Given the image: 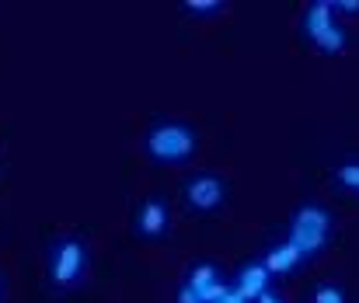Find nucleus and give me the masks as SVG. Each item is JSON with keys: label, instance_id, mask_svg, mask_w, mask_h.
I'll return each mask as SVG.
<instances>
[{"label": "nucleus", "instance_id": "1", "mask_svg": "<svg viewBox=\"0 0 359 303\" xmlns=\"http://www.w3.org/2000/svg\"><path fill=\"white\" fill-rule=\"evenodd\" d=\"M91 248L81 234H60L46 251V286L53 293H70L88 279Z\"/></svg>", "mask_w": 359, "mask_h": 303}, {"label": "nucleus", "instance_id": "2", "mask_svg": "<svg viewBox=\"0 0 359 303\" xmlns=\"http://www.w3.org/2000/svg\"><path fill=\"white\" fill-rule=\"evenodd\" d=\"M143 150L154 164H168V168H178V164H189L199 150V133L196 126L182 122V119H161L147 129L143 136Z\"/></svg>", "mask_w": 359, "mask_h": 303}, {"label": "nucleus", "instance_id": "3", "mask_svg": "<svg viewBox=\"0 0 359 303\" xmlns=\"http://www.w3.org/2000/svg\"><path fill=\"white\" fill-rule=\"evenodd\" d=\"M332 230H335V223H332L328 206L311 199L293 209V220L286 227V244H293L300 251V258L311 262L332 244Z\"/></svg>", "mask_w": 359, "mask_h": 303}, {"label": "nucleus", "instance_id": "4", "mask_svg": "<svg viewBox=\"0 0 359 303\" xmlns=\"http://www.w3.org/2000/svg\"><path fill=\"white\" fill-rule=\"evenodd\" d=\"M300 35L321 53V56H342L349 49V32L342 28L332 0H314L300 14Z\"/></svg>", "mask_w": 359, "mask_h": 303}, {"label": "nucleus", "instance_id": "5", "mask_svg": "<svg viewBox=\"0 0 359 303\" xmlns=\"http://www.w3.org/2000/svg\"><path fill=\"white\" fill-rule=\"evenodd\" d=\"M182 199L196 213H213V209H220L227 202V182L220 175H213V171H199V175L185 178Z\"/></svg>", "mask_w": 359, "mask_h": 303}, {"label": "nucleus", "instance_id": "6", "mask_svg": "<svg viewBox=\"0 0 359 303\" xmlns=\"http://www.w3.org/2000/svg\"><path fill=\"white\" fill-rule=\"evenodd\" d=\"M133 230L143 241H161L171 230V206H168V199L150 196V199L140 202V209L133 213Z\"/></svg>", "mask_w": 359, "mask_h": 303}, {"label": "nucleus", "instance_id": "7", "mask_svg": "<svg viewBox=\"0 0 359 303\" xmlns=\"http://www.w3.org/2000/svg\"><path fill=\"white\" fill-rule=\"evenodd\" d=\"M185 286L203 303H217L231 290V283L224 279V269L217 262H196V265H189L185 269Z\"/></svg>", "mask_w": 359, "mask_h": 303}, {"label": "nucleus", "instance_id": "8", "mask_svg": "<svg viewBox=\"0 0 359 303\" xmlns=\"http://www.w3.org/2000/svg\"><path fill=\"white\" fill-rule=\"evenodd\" d=\"M231 286H234L248 303H255L262 293L272 290V272L262 265V258H251V262H244L238 272H234V283H231Z\"/></svg>", "mask_w": 359, "mask_h": 303}, {"label": "nucleus", "instance_id": "9", "mask_svg": "<svg viewBox=\"0 0 359 303\" xmlns=\"http://www.w3.org/2000/svg\"><path fill=\"white\" fill-rule=\"evenodd\" d=\"M300 251L293 248V244H286V241H279V244H272L265 255H262V265L272 272V279H286V276H293L297 269H300Z\"/></svg>", "mask_w": 359, "mask_h": 303}, {"label": "nucleus", "instance_id": "10", "mask_svg": "<svg viewBox=\"0 0 359 303\" xmlns=\"http://www.w3.org/2000/svg\"><path fill=\"white\" fill-rule=\"evenodd\" d=\"M335 182H339L346 192L359 196V157H346V161L335 164Z\"/></svg>", "mask_w": 359, "mask_h": 303}, {"label": "nucleus", "instance_id": "11", "mask_svg": "<svg viewBox=\"0 0 359 303\" xmlns=\"http://www.w3.org/2000/svg\"><path fill=\"white\" fill-rule=\"evenodd\" d=\"M311 303H349V293H346V286L325 279V283H318L311 290Z\"/></svg>", "mask_w": 359, "mask_h": 303}, {"label": "nucleus", "instance_id": "12", "mask_svg": "<svg viewBox=\"0 0 359 303\" xmlns=\"http://www.w3.org/2000/svg\"><path fill=\"white\" fill-rule=\"evenodd\" d=\"M182 11L192 14V18H210V14H220L224 4H220V0H185Z\"/></svg>", "mask_w": 359, "mask_h": 303}, {"label": "nucleus", "instance_id": "13", "mask_svg": "<svg viewBox=\"0 0 359 303\" xmlns=\"http://www.w3.org/2000/svg\"><path fill=\"white\" fill-rule=\"evenodd\" d=\"M335 14H359V0H332Z\"/></svg>", "mask_w": 359, "mask_h": 303}, {"label": "nucleus", "instance_id": "14", "mask_svg": "<svg viewBox=\"0 0 359 303\" xmlns=\"http://www.w3.org/2000/svg\"><path fill=\"white\" fill-rule=\"evenodd\" d=\"M175 303H203V300H199V297H196L185 283H182V286H178V293H175Z\"/></svg>", "mask_w": 359, "mask_h": 303}, {"label": "nucleus", "instance_id": "15", "mask_svg": "<svg viewBox=\"0 0 359 303\" xmlns=\"http://www.w3.org/2000/svg\"><path fill=\"white\" fill-rule=\"evenodd\" d=\"M217 303H248V300L241 297V293H238V290H234V286H231V290H227V293H224V297H220V300H217Z\"/></svg>", "mask_w": 359, "mask_h": 303}, {"label": "nucleus", "instance_id": "16", "mask_svg": "<svg viewBox=\"0 0 359 303\" xmlns=\"http://www.w3.org/2000/svg\"><path fill=\"white\" fill-rule=\"evenodd\" d=\"M255 303H286L283 300V293H276V290H269V293H262Z\"/></svg>", "mask_w": 359, "mask_h": 303}, {"label": "nucleus", "instance_id": "17", "mask_svg": "<svg viewBox=\"0 0 359 303\" xmlns=\"http://www.w3.org/2000/svg\"><path fill=\"white\" fill-rule=\"evenodd\" d=\"M4 297H7V286H4V276H0V303H4Z\"/></svg>", "mask_w": 359, "mask_h": 303}]
</instances>
